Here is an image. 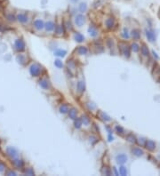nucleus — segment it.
<instances>
[{
	"instance_id": "obj_35",
	"label": "nucleus",
	"mask_w": 160,
	"mask_h": 176,
	"mask_svg": "<svg viewBox=\"0 0 160 176\" xmlns=\"http://www.w3.org/2000/svg\"><path fill=\"white\" fill-rule=\"evenodd\" d=\"M6 18H7L8 21L10 22H14L15 21V17L13 14H6Z\"/></svg>"
},
{
	"instance_id": "obj_31",
	"label": "nucleus",
	"mask_w": 160,
	"mask_h": 176,
	"mask_svg": "<svg viewBox=\"0 0 160 176\" xmlns=\"http://www.w3.org/2000/svg\"><path fill=\"white\" fill-rule=\"evenodd\" d=\"M66 53H67L66 51H62V50H58V51L55 52V55H57V56H61V57H64Z\"/></svg>"
},
{
	"instance_id": "obj_23",
	"label": "nucleus",
	"mask_w": 160,
	"mask_h": 176,
	"mask_svg": "<svg viewBox=\"0 0 160 176\" xmlns=\"http://www.w3.org/2000/svg\"><path fill=\"white\" fill-rule=\"evenodd\" d=\"M146 36H147V37L150 40V41H155V39H156L154 33L151 32V31H149V30H146Z\"/></svg>"
},
{
	"instance_id": "obj_41",
	"label": "nucleus",
	"mask_w": 160,
	"mask_h": 176,
	"mask_svg": "<svg viewBox=\"0 0 160 176\" xmlns=\"http://www.w3.org/2000/svg\"><path fill=\"white\" fill-rule=\"evenodd\" d=\"M6 174H7V175H15V172H13V171H9V172H6Z\"/></svg>"
},
{
	"instance_id": "obj_28",
	"label": "nucleus",
	"mask_w": 160,
	"mask_h": 176,
	"mask_svg": "<svg viewBox=\"0 0 160 176\" xmlns=\"http://www.w3.org/2000/svg\"><path fill=\"white\" fill-rule=\"evenodd\" d=\"M86 9H87V6H86V3H81V4L79 5V11L81 13L86 12Z\"/></svg>"
},
{
	"instance_id": "obj_5",
	"label": "nucleus",
	"mask_w": 160,
	"mask_h": 176,
	"mask_svg": "<svg viewBox=\"0 0 160 176\" xmlns=\"http://www.w3.org/2000/svg\"><path fill=\"white\" fill-rule=\"evenodd\" d=\"M105 25L106 28L109 29H112L115 26V19L113 17H109L106 19L105 21Z\"/></svg>"
},
{
	"instance_id": "obj_8",
	"label": "nucleus",
	"mask_w": 160,
	"mask_h": 176,
	"mask_svg": "<svg viewBox=\"0 0 160 176\" xmlns=\"http://www.w3.org/2000/svg\"><path fill=\"white\" fill-rule=\"evenodd\" d=\"M39 85L41 86L42 88H44V89H46V90L51 87V84H50L49 80L46 79V78H42L41 80L39 81Z\"/></svg>"
},
{
	"instance_id": "obj_34",
	"label": "nucleus",
	"mask_w": 160,
	"mask_h": 176,
	"mask_svg": "<svg viewBox=\"0 0 160 176\" xmlns=\"http://www.w3.org/2000/svg\"><path fill=\"white\" fill-rule=\"evenodd\" d=\"M119 173L121 174V175H126V174H127L126 168L124 167V166H121V167L119 168Z\"/></svg>"
},
{
	"instance_id": "obj_1",
	"label": "nucleus",
	"mask_w": 160,
	"mask_h": 176,
	"mask_svg": "<svg viewBox=\"0 0 160 176\" xmlns=\"http://www.w3.org/2000/svg\"><path fill=\"white\" fill-rule=\"evenodd\" d=\"M118 49L120 53L126 58L130 57V47L127 44H125V42H120L118 43Z\"/></svg>"
},
{
	"instance_id": "obj_21",
	"label": "nucleus",
	"mask_w": 160,
	"mask_h": 176,
	"mask_svg": "<svg viewBox=\"0 0 160 176\" xmlns=\"http://www.w3.org/2000/svg\"><path fill=\"white\" fill-rule=\"evenodd\" d=\"M89 32H90V35L92 36V37H96L98 35V30L94 26H91L89 29Z\"/></svg>"
},
{
	"instance_id": "obj_26",
	"label": "nucleus",
	"mask_w": 160,
	"mask_h": 176,
	"mask_svg": "<svg viewBox=\"0 0 160 176\" xmlns=\"http://www.w3.org/2000/svg\"><path fill=\"white\" fill-rule=\"evenodd\" d=\"M75 127H76V129H79L80 127H81V125H82V121H81V118H77L76 117V119H75Z\"/></svg>"
},
{
	"instance_id": "obj_27",
	"label": "nucleus",
	"mask_w": 160,
	"mask_h": 176,
	"mask_svg": "<svg viewBox=\"0 0 160 176\" xmlns=\"http://www.w3.org/2000/svg\"><path fill=\"white\" fill-rule=\"evenodd\" d=\"M81 121H82V124H84V125H89V124H90V118L87 117V116L84 115L82 117V118H81Z\"/></svg>"
},
{
	"instance_id": "obj_19",
	"label": "nucleus",
	"mask_w": 160,
	"mask_h": 176,
	"mask_svg": "<svg viewBox=\"0 0 160 176\" xmlns=\"http://www.w3.org/2000/svg\"><path fill=\"white\" fill-rule=\"evenodd\" d=\"M45 29H46V31H52V30L54 29L55 25L53 22L50 21V22H46V24H45Z\"/></svg>"
},
{
	"instance_id": "obj_15",
	"label": "nucleus",
	"mask_w": 160,
	"mask_h": 176,
	"mask_svg": "<svg viewBox=\"0 0 160 176\" xmlns=\"http://www.w3.org/2000/svg\"><path fill=\"white\" fill-rule=\"evenodd\" d=\"M74 38L76 42H78V43H82L83 41H85V37L82 34L78 33V32H76V33L74 34Z\"/></svg>"
},
{
	"instance_id": "obj_30",
	"label": "nucleus",
	"mask_w": 160,
	"mask_h": 176,
	"mask_svg": "<svg viewBox=\"0 0 160 176\" xmlns=\"http://www.w3.org/2000/svg\"><path fill=\"white\" fill-rule=\"evenodd\" d=\"M132 36H133V37L134 39H139V38H140V37H141L140 32H139V30H137V29L133 30V32H132Z\"/></svg>"
},
{
	"instance_id": "obj_42",
	"label": "nucleus",
	"mask_w": 160,
	"mask_h": 176,
	"mask_svg": "<svg viewBox=\"0 0 160 176\" xmlns=\"http://www.w3.org/2000/svg\"><path fill=\"white\" fill-rule=\"evenodd\" d=\"M71 1H72V2H74V3H76V1H77V0H71Z\"/></svg>"
},
{
	"instance_id": "obj_2",
	"label": "nucleus",
	"mask_w": 160,
	"mask_h": 176,
	"mask_svg": "<svg viewBox=\"0 0 160 176\" xmlns=\"http://www.w3.org/2000/svg\"><path fill=\"white\" fill-rule=\"evenodd\" d=\"M29 71H30V74L33 76H38L39 75L41 74L42 71V67L38 64V63H35L33 64L30 68H29Z\"/></svg>"
},
{
	"instance_id": "obj_38",
	"label": "nucleus",
	"mask_w": 160,
	"mask_h": 176,
	"mask_svg": "<svg viewBox=\"0 0 160 176\" xmlns=\"http://www.w3.org/2000/svg\"><path fill=\"white\" fill-rule=\"evenodd\" d=\"M25 173L28 174V175H33V174H34V171L32 170V168H28L27 170L25 171Z\"/></svg>"
},
{
	"instance_id": "obj_7",
	"label": "nucleus",
	"mask_w": 160,
	"mask_h": 176,
	"mask_svg": "<svg viewBox=\"0 0 160 176\" xmlns=\"http://www.w3.org/2000/svg\"><path fill=\"white\" fill-rule=\"evenodd\" d=\"M76 91L79 94H82L83 93L86 91V84H85V81L81 80L77 83V85H76Z\"/></svg>"
},
{
	"instance_id": "obj_20",
	"label": "nucleus",
	"mask_w": 160,
	"mask_h": 176,
	"mask_svg": "<svg viewBox=\"0 0 160 176\" xmlns=\"http://www.w3.org/2000/svg\"><path fill=\"white\" fill-rule=\"evenodd\" d=\"M132 152L137 156H141L143 155V151L141 150V149H139V148H133V149H132Z\"/></svg>"
},
{
	"instance_id": "obj_24",
	"label": "nucleus",
	"mask_w": 160,
	"mask_h": 176,
	"mask_svg": "<svg viewBox=\"0 0 160 176\" xmlns=\"http://www.w3.org/2000/svg\"><path fill=\"white\" fill-rule=\"evenodd\" d=\"M141 54L144 55V56H148V49L145 45H143L141 47Z\"/></svg>"
},
{
	"instance_id": "obj_33",
	"label": "nucleus",
	"mask_w": 160,
	"mask_h": 176,
	"mask_svg": "<svg viewBox=\"0 0 160 176\" xmlns=\"http://www.w3.org/2000/svg\"><path fill=\"white\" fill-rule=\"evenodd\" d=\"M116 131H117V133H118V134H120V135L124 134V133H125V130L123 129V127L118 126V125L116 127Z\"/></svg>"
},
{
	"instance_id": "obj_17",
	"label": "nucleus",
	"mask_w": 160,
	"mask_h": 176,
	"mask_svg": "<svg viewBox=\"0 0 160 176\" xmlns=\"http://www.w3.org/2000/svg\"><path fill=\"white\" fill-rule=\"evenodd\" d=\"M12 163L15 167H17V168H22V166H23V161L21 160V159L14 158V160L12 161Z\"/></svg>"
},
{
	"instance_id": "obj_4",
	"label": "nucleus",
	"mask_w": 160,
	"mask_h": 176,
	"mask_svg": "<svg viewBox=\"0 0 160 176\" xmlns=\"http://www.w3.org/2000/svg\"><path fill=\"white\" fill-rule=\"evenodd\" d=\"M6 153H7L8 156H9L10 157H12L13 159L16 158L18 156V151L16 150L14 148H13V147H8L7 149H6Z\"/></svg>"
},
{
	"instance_id": "obj_12",
	"label": "nucleus",
	"mask_w": 160,
	"mask_h": 176,
	"mask_svg": "<svg viewBox=\"0 0 160 176\" xmlns=\"http://www.w3.org/2000/svg\"><path fill=\"white\" fill-rule=\"evenodd\" d=\"M145 146H146V149H148V150L150 151H153L156 148V144H155L154 141H150V140H148L145 143Z\"/></svg>"
},
{
	"instance_id": "obj_9",
	"label": "nucleus",
	"mask_w": 160,
	"mask_h": 176,
	"mask_svg": "<svg viewBox=\"0 0 160 176\" xmlns=\"http://www.w3.org/2000/svg\"><path fill=\"white\" fill-rule=\"evenodd\" d=\"M33 25H34V28L37 30H41L42 29L45 28V23H44L43 21L41 20H36L35 22H33Z\"/></svg>"
},
{
	"instance_id": "obj_36",
	"label": "nucleus",
	"mask_w": 160,
	"mask_h": 176,
	"mask_svg": "<svg viewBox=\"0 0 160 176\" xmlns=\"http://www.w3.org/2000/svg\"><path fill=\"white\" fill-rule=\"evenodd\" d=\"M132 50H133V52H138L139 50H140V47H139V45H137L136 43H133V45H132Z\"/></svg>"
},
{
	"instance_id": "obj_16",
	"label": "nucleus",
	"mask_w": 160,
	"mask_h": 176,
	"mask_svg": "<svg viewBox=\"0 0 160 176\" xmlns=\"http://www.w3.org/2000/svg\"><path fill=\"white\" fill-rule=\"evenodd\" d=\"M98 117H99L100 119H102V121H109V120H110V117H109L107 114H105L102 111H99Z\"/></svg>"
},
{
	"instance_id": "obj_13",
	"label": "nucleus",
	"mask_w": 160,
	"mask_h": 176,
	"mask_svg": "<svg viewBox=\"0 0 160 176\" xmlns=\"http://www.w3.org/2000/svg\"><path fill=\"white\" fill-rule=\"evenodd\" d=\"M76 52L79 55H84V54H86V53H87L88 50L86 46H78L77 48L76 49Z\"/></svg>"
},
{
	"instance_id": "obj_37",
	"label": "nucleus",
	"mask_w": 160,
	"mask_h": 176,
	"mask_svg": "<svg viewBox=\"0 0 160 176\" xmlns=\"http://www.w3.org/2000/svg\"><path fill=\"white\" fill-rule=\"evenodd\" d=\"M54 64H55V66L58 67V68H62V66H63L62 62H61L60 60H56V61H55V62H54Z\"/></svg>"
},
{
	"instance_id": "obj_32",
	"label": "nucleus",
	"mask_w": 160,
	"mask_h": 176,
	"mask_svg": "<svg viewBox=\"0 0 160 176\" xmlns=\"http://www.w3.org/2000/svg\"><path fill=\"white\" fill-rule=\"evenodd\" d=\"M102 173L105 174V175H110V174H111V172H110V170H109L108 167H103V169L102 170Z\"/></svg>"
},
{
	"instance_id": "obj_25",
	"label": "nucleus",
	"mask_w": 160,
	"mask_h": 176,
	"mask_svg": "<svg viewBox=\"0 0 160 176\" xmlns=\"http://www.w3.org/2000/svg\"><path fill=\"white\" fill-rule=\"evenodd\" d=\"M68 70H70V72L72 73V69H75L76 68V66H75V63L73 62L72 61H68Z\"/></svg>"
},
{
	"instance_id": "obj_11",
	"label": "nucleus",
	"mask_w": 160,
	"mask_h": 176,
	"mask_svg": "<svg viewBox=\"0 0 160 176\" xmlns=\"http://www.w3.org/2000/svg\"><path fill=\"white\" fill-rule=\"evenodd\" d=\"M54 29H55V34H56V36L61 37V36L63 35V33H64V26L63 25H58V26H56V28H54Z\"/></svg>"
},
{
	"instance_id": "obj_43",
	"label": "nucleus",
	"mask_w": 160,
	"mask_h": 176,
	"mask_svg": "<svg viewBox=\"0 0 160 176\" xmlns=\"http://www.w3.org/2000/svg\"><path fill=\"white\" fill-rule=\"evenodd\" d=\"M158 15H159V17H160V12H159V14H158Z\"/></svg>"
},
{
	"instance_id": "obj_6",
	"label": "nucleus",
	"mask_w": 160,
	"mask_h": 176,
	"mask_svg": "<svg viewBox=\"0 0 160 176\" xmlns=\"http://www.w3.org/2000/svg\"><path fill=\"white\" fill-rule=\"evenodd\" d=\"M75 23L78 27H81L83 24L85 23V17L82 14H77V15L75 17Z\"/></svg>"
},
{
	"instance_id": "obj_3",
	"label": "nucleus",
	"mask_w": 160,
	"mask_h": 176,
	"mask_svg": "<svg viewBox=\"0 0 160 176\" xmlns=\"http://www.w3.org/2000/svg\"><path fill=\"white\" fill-rule=\"evenodd\" d=\"M14 48L17 50L18 52H22L25 50V43L22 39H17L14 43Z\"/></svg>"
},
{
	"instance_id": "obj_29",
	"label": "nucleus",
	"mask_w": 160,
	"mask_h": 176,
	"mask_svg": "<svg viewBox=\"0 0 160 176\" xmlns=\"http://www.w3.org/2000/svg\"><path fill=\"white\" fill-rule=\"evenodd\" d=\"M126 140L128 141H130V142H132V143H135V142H136V139H135V137L133 136V134L127 135V136H126Z\"/></svg>"
},
{
	"instance_id": "obj_39",
	"label": "nucleus",
	"mask_w": 160,
	"mask_h": 176,
	"mask_svg": "<svg viewBox=\"0 0 160 176\" xmlns=\"http://www.w3.org/2000/svg\"><path fill=\"white\" fill-rule=\"evenodd\" d=\"M5 169H6V166H5V164H3V163L0 162V172H4Z\"/></svg>"
},
{
	"instance_id": "obj_10",
	"label": "nucleus",
	"mask_w": 160,
	"mask_h": 176,
	"mask_svg": "<svg viewBox=\"0 0 160 176\" xmlns=\"http://www.w3.org/2000/svg\"><path fill=\"white\" fill-rule=\"evenodd\" d=\"M116 160H117V162L118 163V164H123L127 161V156H125V154H120V155H118V156H117Z\"/></svg>"
},
{
	"instance_id": "obj_14",
	"label": "nucleus",
	"mask_w": 160,
	"mask_h": 176,
	"mask_svg": "<svg viewBox=\"0 0 160 176\" xmlns=\"http://www.w3.org/2000/svg\"><path fill=\"white\" fill-rule=\"evenodd\" d=\"M68 117H70L71 119H76V115H77V110L75 109V108H72L71 110H68Z\"/></svg>"
},
{
	"instance_id": "obj_18",
	"label": "nucleus",
	"mask_w": 160,
	"mask_h": 176,
	"mask_svg": "<svg viewBox=\"0 0 160 176\" xmlns=\"http://www.w3.org/2000/svg\"><path fill=\"white\" fill-rule=\"evenodd\" d=\"M17 20L22 23H25L28 21V16L25 14H20L17 15Z\"/></svg>"
},
{
	"instance_id": "obj_40",
	"label": "nucleus",
	"mask_w": 160,
	"mask_h": 176,
	"mask_svg": "<svg viewBox=\"0 0 160 176\" xmlns=\"http://www.w3.org/2000/svg\"><path fill=\"white\" fill-rule=\"evenodd\" d=\"M121 35H122V37H123L124 38H128V37H129V35H128V33H127V30L125 31V32H123Z\"/></svg>"
},
{
	"instance_id": "obj_22",
	"label": "nucleus",
	"mask_w": 160,
	"mask_h": 176,
	"mask_svg": "<svg viewBox=\"0 0 160 176\" xmlns=\"http://www.w3.org/2000/svg\"><path fill=\"white\" fill-rule=\"evenodd\" d=\"M68 110H69V108H68V106L67 105V104H62V105L60 107V111H61V113H68Z\"/></svg>"
}]
</instances>
